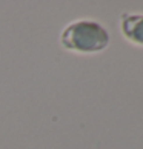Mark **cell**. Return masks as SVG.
<instances>
[{"instance_id": "obj_1", "label": "cell", "mask_w": 143, "mask_h": 149, "mask_svg": "<svg viewBox=\"0 0 143 149\" xmlns=\"http://www.w3.org/2000/svg\"><path fill=\"white\" fill-rule=\"evenodd\" d=\"M108 43L106 29L91 20L74 22L62 34V45L77 52H97L105 49Z\"/></svg>"}, {"instance_id": "obj_2", "label": "cell", "mask_w": 143, "mask_h": 149, "mask_svg": "<svg viewBox=\"0 0 143 149\" xmlns=\"http://www.w3.org/2000/svg\"><path fill=\"white\" fill-rule=\"evenodd\" d=\"M123 32L129 40L143 45V15H126L123 20Z\"/></svg>"}]
</instances>
